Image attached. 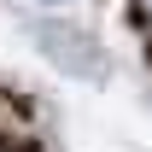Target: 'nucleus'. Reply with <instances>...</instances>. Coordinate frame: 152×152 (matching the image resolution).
<instances>
[{
  "instance_id": "nucleus-3",
  "label": "nucleus",
  "mask_w": 152,
  "mask_h": 152,
  "mask_svg": "<svg viewBox=\"0 0 152 152\" xmlns=\"http://www.w3.org/2000/svg\"><path fill=\"white\" fill-rule=\"evenodd\" d=\"M47 6H64V0H47Z\"/></svg>"
},
{
  "instance_id": "nucleus-1",
  "label": "nucleus",
  "mask_w": 152,
  "mask_h": 152,
  "mask_svg": "<svg viewBox=\"0 0 152 152\" xmlns=\"http://www.w3.org/2000/svg\"><path fill=\"white\" fill-rule=\"evenodd\" d=\"M0 152H23V134L12 129V99L0 94Z\"/></svg>"
},
{
  "instance_id": "nucleus-2",
  "label": "nucleus",
  "mask_w": 152,
  "mask_h": 152,
  "mask_svg": "<svg viewBox=\"0 0 152 152\" xmlns=\"http://www.w3.org/2000/svg\"><path fill=\"white\" fill-rule=\"evenodd\" d=\"M140 18H146V29H152V0H140Z\"/></svg>"
}]
</instances>
